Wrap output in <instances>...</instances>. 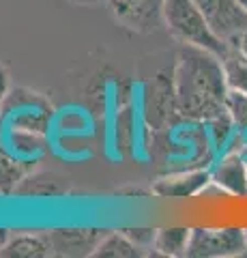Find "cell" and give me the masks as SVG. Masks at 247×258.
<instances>
[{"label": "cell", "mask_w": 247, "mask_h": 258, "mask_svg": "<svg viewBox=\"0 0 247 258\" xmlns=\"http://www.w3.org/2000/svg\"><path fill=\"white\" fill-rule=\"evenodd\" d=\"M174 103L181 118L211 123L226 114L228 80L221 56L202 47L185 45L172 74Z\"/></svg>", "instance_id": "1"}, {"label": "cell", "mask_w": 247, "mask_h": 258, "mask_svg": "<svg viewBox=\"0 0 247 258\" xmlns=\"http://www.w3.org/2000/svg\"><path fill=\"white\" fill-rule=\"evenodd\" d=\"M0 116L9 129L13 153L33 159L45 149V136L50 129L52 106L41 93L30 88H15L7 97Z\"/></svg>", "instance_id": "2"}, {"label": "cell", "mask_w": 247, "mask_h": 258, "mask_svg": "<svg viewBox=\"0 0 247 258\" xmlns=\"http://www.w3.org/2000/svg\"><path fill=\"white\" fill-rule=\"evenodd\" d=\"M163 26L183 45L202 47L206 52L224 56L230 47L213 35L196 0H166L163 3Z\"/></svg>", "instance_id": "3"}, {"label": "cell", "mask_w": 247, "mask_h": 258, "mask_svg": "<svg viewBox=\"0 0 247 258\" xmlns=\"http://www.w3.org/2000/svg\"><path fill=\"white\" fill-rule=\"evenodd\" d=\"M213 35L230 50L247 30V9L238 0H196Z\"/></svg>", "instance_id": "4"}, {"label": "cell", "mask_w": 247, "mask_h": 258, "mask_svg": "<svg viewBox=\"0 0 247 258\" xmlns=\"http://www.w3.org/2000/svg\"><path fill=\"white\" fill-rule=\"evenodd\" d=\"M247 249L243 228H194L187 256L194 258H226Z\"/></svg>", "instance_id": "5"}, {"label": "cell", "mask_w": 247, "mask_h": 258, "mask_svg": "<svg viewBox=\"0 0 247 258\" xmlns=\"http://www.w3.org/2000/svg\"><path fill=\"white\" fill-rule=\"evenodd\" d=\"M166 0H108L110 13L123 28L148 35L163 26Z\"/></svg>", "instance_id": "6"}, {"label": "cell", "mask_w": 247, "mask_h": 258, "mask_svg": "<svg viewBox=\"0 0 247 258\" xmlns=\"http://www.w3.org/2000/svg\"><path fill=\"white\" fill-rule=\"evenodd\" d=\"M47 232L52 239L54 256L62 258L93 256L101 239L108 235V230L103 228H54Z\"/></svg>", "instance_id": "7"}, {"label": "cell", "mask_w": 247, "mask_h": 258, "mask_svg": "<svg viewBox=\"0 0 247 258\" xmlns=\"http://www.w3.org/2000/svg\"><path fill=\"white\" fill-rule=\"evenodd\" d=\"M0 256L5 258H47L54 256L52 239L47 230L39 232H11L7 243L0 249Z\"/></svg>", "instance_id": "8"}, {"label": "cell", "mask_w": 247, "mask_h": 258, "mask_svg": "<svg viewBox=\"0 0 247 258\" xmlns=\"http://www.w3.org/2000/svg\"><path fill=\"white\" fill-rule=\"evenodd\" d=\"M211 183L232 196H247V159L243 153H228L213 168Z\"/></svg>", "instance_id": "9"}, {"label": "cell", "mask_w": 247, "mask_h": 258, "mask_svg": "<svg viewBox=\"0 0 247 258\" xmlns=\"http://www.w3.org/2000/svg\"><path fill=\"white\" fill-rule=\"evenodd\" d=\"M209 183H211V174L206 170H191V172L157 179L153 185V194L161 198H189L196 196Z\"/></svg>", "instance_id": "10"}, {"label": "cell", "mask_w": 247, "mask_h": 258, "mask_svg": "<svg viewBox=\"0 0 247 258\" xmlns=\"http://www.w3.org/2000/svg\"><path fill=\"white\" fill-rule=\"evenodd\" d=\"M69 191V179L56 172H33L30 170L20 187L15 189L18 196H62Z\"/></svg>", "instance_id": "11"}, {"label": "cell", "mask_w": 247, "mask_h": 258, "mask_svg": "<svg viewBox=\"0 0 247 258\" xmlns=\"http://www.w3.org/2000/svg\"><path fill=\"white\" fill-rule=\"evenodd\" d=\"M191 230H194V228H185V226L159 228V230H157V235H155L153 249H155L157 254L170 256V258L187 256L189 241H191Z\"/></svg>", "instance_id": "12"}, {"label": "cell", "mask_w": 247, "mask_h": 258, "mask_svg": "<svg viewBox=\"0 0 247 258\" xmlns=\"http://www.w3.org/2000/svg\"><path fill=\"white\" fill-rule=\"evenodd\" d=\"M30 172L28 161L11 155L0 147V196H11L20 187L24 176Z\"/></svg>", "instance_id": "13"}, {"label": "cell", "mask_w": 247, "mask_h": 258, "mask_svg": "<svg viewBox=\"0 0 247 258\" xmlns=\"http://www.w3.org/2000/svg\"><path fill=\"white\" fill-rule=\"evenodd\" d=\"M93 256H97V258H135V256H144V252H142L123 230H116V232H108V235L101 239V243L97 245Z\"/></svg>", "instance_id": "14"}, {"label": "cell", "mask_w": 247, "mask_h": 258, "mask_svg": "<svg viewBox=\"0 0 247 258\" xmlns=\"http://www.w3.org/2000/svg\"><path fill=\"white\" fill-rule=\"evenodd\" d=\"M221 60H224L228 88L247 95V58L238 54L236 50H230Z\"/></svg>", "instance_id": "15"}, {"label": "cell", "mask_w": 247, "mask_h": 258, "mask_svg": "<svg viewBox=\"0 0 247 258\" xmlns=\"http://www.w3.org/2000/svg\"><path fill=\"white\" fill-rule=\"evenodd\" d=\"M226 112L232 118L238 134H247V95L238 91H228Z\"/></svg>", "instance_id": "16"}, {"label": "cell", "mask_w": 247, "mask_h": 258, "mask_svg": "<svg viewBox=\"0 0 247 258\" xmlns=\"http://www.w3.org/2000/svg\"><path fill=\"white\" fill-rule=\"evenodd\" d=\"M123 232H125V235L129 237L140 249L153 247V243H155V235H157V230H155V228H125Z\"/></svg>", "instance_id": "17"}, {"label": "cell", "mask_w": 247, "mask_h": 258, "mask_svg": "<svg viewBox=\"0 0 247 258\" xmlns=\"http://www.w3.org/2000/svg\"><path fill=\"white\" fill-rule=\"evenodd\" d=\"M9 93H11V76H9V69L0 62V110H3Z\"/></svg>", "instance_id": "18"}, {"label": "cell", "mask_w": 247, "mask_h": 258, "mask_svg": "<svg viewBox=\"0 0 247 258\" xmlns=\"http://www.w3.org/2000/svg\"><path fill=\"white\" fill-rule=\"evenodd\" d=\"M232 50H236L238 54H241V56H245V58H247V30L243 32L241 37H238V41L234 43V47H232Z\"/></svg>", "instance_id": "19"}, {"label": "cell", "mask_w": 247, "mask_h": 258, "mask_svg": "<svg viewBox=\"0 0 247 258\" xmlns=\"http://www.w3.org/2000/svg\"><path fill=\"white\" fill-rule=\"evenodd\" d=\"M71 3L79 7H97V5H108V0H71Z\"/></svg>", "instance_id": "20"}, {"label": "cell", "mask_w": 247, "mask_h": 258, "mask_svg": "<svg viewBox=\"0 0 247 258\" xmlns=\"http://www.w3.org/2000/svg\"><path fill=\"white\" fill-rule=\"evenodd\" d=\"M9 235H11V232L7 230V228H0V249H3V245L7 243V239H9Z\"/></svg>", "instance_id": "21"}, {"label": "cell", "mask_w": 247, "mask_h": 258, "mask_svg": "<svg viewBox=\"0 0 247 258\" xmlns=\"http://www.w3.org/2000/svg\"><path fill=\"white\" fill-rule=\"evenodd\" d=\"M238 3H241V5L245 7V9H247V0H238Z\"/></svg>", "instance_id": "22"}, {"label": "cell", "mask_w": 247, "mask_h": 258, "mask_svg": "<svg viewBox=\"0 0 247 258\" xmlns=\"http://www.w3.org/2000/svg\"><path fill=\"white\" fill-rule=\"evenodd\" d=\"M245 243H247V230H245Z\"/></svg>", "instance_id": "23"}]
</instances>
